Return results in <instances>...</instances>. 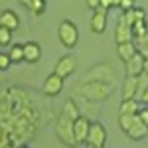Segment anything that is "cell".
I'll use <instances>...</instances> for the list:
<instances>
[{
	"mask_svg": "<svg viewBox=\"0 0 148 148\" xmlns=\"http://www.w3.org/2000/svg\"><path fill=\"white\" fill-rule=\"evenodd\" d=\"M75 93H79L85 101L91 103H101L109 99V95L113 93V83H105V81H83L77 85Z\"/></svg>",
	"mask_w": 148,
	"mask_h": 148,
	"instance_id": "6da1fadb",
	"label": "cell"
},
{
	"mask_svg": "<svg viewBox=\"0 0 148 148\" xmlns=\"http://www.w3.org/2000/svg\"><path fill=\"white\" fill-rule=\"evenodd\" d=\"M56 134L59 138V142L61 144H65V146H71L75 148L77 146V142H75V138H73V119H69L67 114H59L56 121Z\"/></svg>",
	"mask_w": 148,
	"mask_h": 148,
	"instance_id": "7a4b0ae2",
	"label": "cell"
},
{
	"mask_svg": "<svg viewBox=\"0 0 148 148\" xmlns=\"http://www.w3.org/2000/svg\"><path fill=\"white\" fill-rule=\"evenodd\" d=\"M57 38L63 44V47L73 49L79 44V30H77V26L71 20H63V22L59 24V28H57Z\"/></svg>",
	"mask_w": 148,
	"mask_h": 148,
	"instance_id": "3957f363",
	"label": "cell"
},
{
	"mask_svg": "<svg viewBox=\"0 0 148 148\" xmlns=\"http://www.w3.org/2000/svg\"><path fill=\"white\" fill-rule=\"evenodd\" d=\"M83 81H105V83H113V69H111V65L107 61L97 63L95 67H91L85 73Z\"/></svg>",
	"mask_w": 148,
	"mask_h": 148,
	"instance_id": "277c9868",
	"label": "cell"
},
{
	"mask_svg": "<svg viewBox=\"0 0 148 148\" xmlns=\"http://www.w3.org/2000/svg\"><path fill=\"white\" fill-rule=\"evenodd\" d=\"M107 142V128L103 123H91L89 125V132H87V140L85 144H93V146H105Z\"/></svg>",
	"mask_w": 148,
	"mask_h": 148,
	"instance_id": "5b68a950",
	"label": "cell"
},
{
	"mask_svg": "<svg viewBox=\"0 0 148 148\" xmlns=\"http://www.w3.org/2000/svg\"><path fill=\"white\" fill-rule=\"evenodd\" d=\"M63 85H65V79L63 77H59L56 73H49L46 79H44L42 89H44V95H47V97H57L59 93L63 91Z\"/></svg>",
	"mask_w": 148,
	"mask_h": 148,
	"instance_id": "8992f818",
	"label": "cell"
},
{
	"mask_svg": "<svg viewBox=\"0 0 148 148\" xmlns=\"http://www.w3.org/2000/svg\"><path fill=\"white\" fill-rule=\"evenodd\" d=\"M77 69V59L73 56H63L57 59L56 63V75H59V77H63V79H67L69 75H73V71Z\"/></svg>",
	"mask_w": 148,
	"mask_h": 148,
	"instance_id": "52a82bcc",
	"label": "cell"
},
{
	"mask_svg": "<svg viewBox=\"0 0 148 148\" xmlns=\"http://www.w3.org/2000/svg\"><path fill=\"white\" fill-rule=\"evenodd\" d=\"M89 125H91V121H89L87 116H83V114H79V116L73 121V138H75V142H77V146H79V144H85L87 132H89Z\"/></svg>",
	"mask_w": 148,
	"mask_h": 148,
	"instance_id": "ba28073f",
	"label": "cell"
},
{
	"mask_svg": "<svg viewBox=\"0 0 148 148\" xmlns=\"http://www.w3.org/2000/svg\"><path fill=\"white\" fill-rule=\"evenodd\" d=\"M89 26H91L93 34H105V30H107V10H101V8L93 10Z\"/></svg>",
	"mask_w": 148,
	"mask_h": 148,
	"instance_id": "9c48e42d",
	"label": "cell"
},
{
	"mask_svg": "<svg viewBox=\"0 0 148 148\" xmlns=\"http://www.w3.org/2000/svg\"><path fill=\"white\" fill-rule=\"evenodd\" d=\"M42 59V47L38 42H26L24 44V63H38Z\"/></svg>",
	"mask_w": 148,
	"mask_h": 148,
	"instance_id": "30bf717a",
	"label": "cell"
},
{
	"mask_svg": "<svg viewBox=\"0 0 148 148\" xmlns=\"http://www.w3.org/2000/svg\"><path fill=\"white\" fill-rule=\"evenodd\" d=\"M132 40V32H130V26L125 22V18L121 16L116 20V28H114V42L116 44H125Z\"/></svg>",
	"mask_w": 148,
	"mask_h": 148,
	"instance_id": "8fae6325",
	"label": "cell"
},
{
	"mask_svg": "<svg viewBox=\"0 0 148 148\" xmlns=\"http://www.w3.org/2000/svg\"><path fill=\"white\" fill-rule=\"evenodd\" d=\"M0 26H2V28H8L10 32L18 30V26H20L18 14H16L14 10H2L0 12Z\"/></svg>",
	"mask_w": 148,
	"mask_h": 148,
	"instance_id": "7c38bea8",
	"label": "cell"
},
{
	"mask_svg": "<svg viewBox=\"0 0 148 148\" xmlns=\"http://www.w3.org/2000/svg\"><path fill=\"white\" fill-rule=\"evenodd\" d=\"M142 63H144V56L142 53H134V56L130 57L128 61H126V75H132V77H138L144 69H142Z\"/></svg>",
	"mask_w": 148,
	"mask_h": 148,
	"instance_id": "4fadbf2b",
	"label": "cell"
},
{
	"mask_svg": "<svg viewBox=\"0 0 148 148\" xmlns=\"http://www.w3.org/2000/svg\"><path fill=\"white\" fill-rule=\"evenodd\" d=\"M136 85H138V77L126 75L125 83H123V99H136Z\"/></svg>",
	"mask_w": 148,
	"mask_h": 148,
	"instance_id": "5bb4252c",
	"label": "cell"
},
{
	"mask_svg": "<svg viewBox=\"0 0 148 148\" xmlns=\"http://www.w3.org/2000/svg\"><path fill=\"white\" fill-rule=\"evenodd\" d=\"M126 134H128V138H130V140H142V138L148 134V126L142 125V123L138 121V116H136V121H134V123H132V126L126 130Z\"/></svg>",
	"mask_w": 148,
	"mask_h": 148,
	"instance_id": "9a60e30c",
	"label": "cell"
},
{
	"mask_svg": "<svg viewBox=\"0 0 148 148\" xmlns=\"http://www.w3.org/2000/svg\"><path fill=\"white\" fill-rule=\"evenodd\" d=\"M136 53V47H134V44L132 42H125V44H116V56H119V59L123 61V63H126L130 57Z\"/></svg>",
	"mask_w": 148,
	"mask_h": 148,
	"instance_id": "2e32d148",
	"label": "cell"
},
{
	"mask_svg": "<svg viewBox=\"0 0 148 148\" xmlns=\"http://www.w3.org/2000/svg\"><path fill=\"white\" fill-rule=\"evenodd\" d=\"M140 109V101L138 99H123L119 111L121 114H136V111Z\"/></svg>",
	"mask_w": 148,
	"mask_h": 148,
	"instance_id": "e0dca14e",
	"label": "cell"
},
{
	"mask_svg": "<svg viewBox=\"0 0 148 148\" xmlns=\"http://www.w3.org/2000/svg\"><path fill=\"white\" fill-rule=\"evenodd\" d=\"M12 63H24V44H14L8 51Z\"/></svg>",
	"mask_w": 148,
	"mask_h": 148,
	"instance_id": "ac0fdd59",
	"label": "cell"
},
{
	"mask_svg": "<svg viewBox=\"0 0 148 148\" xmlns=\"http://www.w3.org/2000/svg\"><path fill=\"white\" fill-rule=\"evenodd\" d=\"M61 113L67 114L69 119H73V121H75V119L81 114V113H79V107L75 105V101H73V99H67V101L63 103V111H61Z\"/></svg>",
	"mask_w": 148,
	"mask_h": 148,
	"instance_id": "d6986e66",
	"label": "cell"
},
{
	"mask_svg": "<svg viewBox=\"0 0 148 148\" xmlns=\"http://www.w3.org/2000/svg\"><path fill=\"white\" fill-rule=\"evenodd\" d=\"M134 121H136V114H119V126H121L123 132H126Z\"/></svg>",
	"mask_w": 148,
	"mask_h": 148,
	"instance_id": "ffe728a7",
	"label": "cell"
},
{
	"mask_svg": "<svg viewBox=\"0 0 148 148\" xmlns=\"http://www.w3.org/2000/svg\"><path fill=\"white\" fill-rule=\"evenodd\" d=\"M130 32L132 38H140V36H146V20H138L130 26Z\"/></svg>",
	"mask_w": 148,
	"mask_h": 148,
	"instance_id": "44dd1931",
	"label": "cell"
},
{
	"mask_svg": "<svg viewBox=\"0 0 148 148\" xmlns=\"http://www.w3.org/2000/svg\"><path fill=\"white\" fill-rule=\"evenodd\" d=\"M6 46H12V32L8 28L0 26V47H6Z\"/></svg>",
	"mask_w": 148,
	"mask_h": 148,
	"instance_id": "7402d4cb",
	"label": "cell"
},
{
	"mask_svg": "<svg viewBox=\"0 0 148 148\" xmlns=\"http://www.w3.org/2000/svg\"><path fill=\"white\" fill-rule=\"evenodd\" d=\"M28 10H32V14H36V16L44 14V10H46V0H32V4H30Z\"/></svg>",
	"mask_w": 148,
	"mask_h": 148,
	"instance_id": "603a6c76",
	"label": "cell"
},
{
	"mask_svg": "<svg viewBox=\"0 0 148 148\" xmlns=\"http://www.w3.org/2000/svg\"><path fill=\"white\" fill-rule=\"evenodd\" d=\"M146 87H148V73H144V71H142V73L138 75V85H136V99L140 97V95H142V91H144Z\"/></svg>",
	"mask_w": 148,
	"mask_h": 148,
	"instance_id": "cb8c5ba5",
	"label": "cell"
},
{
	"mask_svg": "<svg viewBox=\"0 0 148 148\" xmlns=\"http://www.w3.org/2000/svg\"><path fill=\"white\" fill-rule=\"evenodd\" d=\"M136 116H138V121H140L142 125L148 126V107L146 105H140V109L136 111Z\"/></svg>",
	"mask_w": 148,
	"mask_h": 148,
	"instance_id": "d4e9b609",
	"label": "cell"
},
{
	"mask_svg": "<svg viewBox=\"0 0 148 148\" xmlns=\"http://www.w3.org/2000/svg\"><path fill=\"white\" fill-rule=\"evenodd\" d=\"M10 65H12V61H10V57H8V53L0 51V71H6Z\"/></svg>",
	"mask_w": 148,
	"mask_h": 148,
	"instance_id": "484cf974",
	"label": "cell"
},
{
	"mask_svg": "<svg viewBox=\"0 0 148 148\" xmlns=\"http://www.w3.org/2000/svg\"><path fill=\"white\" fill-rule=\"evenodd\" d=\"M132 18H134V22H138V20H146V10L144 8H132Z\"/></svg>",
	"mask_w": 148,
	"mask_h": 148,
	"instance_id": "4316f807",
	"label": "cell"
},
{
	"mask_svg": "<svg viewBox=\"0 0 148 148\" xmlns=\"http://www.w3.org/2000/svg\"><path fill=\"white\" fill-rule=\"evenodd\" d=\"M119 8L123 12H128L134 8V0H121V4H119Z\"/></svg>",
	"mask_w": 148,
	"mask_h": 148,
	"instance_id": "83f0119b",
	"label": "cell"
},
{
	"mask_svg": "<svg viewBox=\"0 0 148 148\" xmlns=\"http://www.w3.org/2000/svg\"><path fill=\"white\" fill-rule=\"evenodd\" d=\"M138 101H140V105H146V107H148V87L142 91V95L138 97Z\"/></svg>",
	"mask_w": 148,
	"mask_h": 148,
	"instance_id": "f1b7e54d",
	"label": "cell"
},
{
	"mask_svg": "<svg viewBox=\"0 0 148 148\" xmlns=\"http://www.w3.org/2000/svg\"><path fill=\"white\" fill-rule=\"evenodd\" d=\"M99 8H101V10H111V0H101V2H99Z\"/></svg>",
	"mask_w": 148,
	"mask_h": 148,
	"instance_id": "f546056e",
	"label": "cell"
},
{
	"mask_svg": "<svg viewBox=\"0 0 148 148\" xmlns=\"http://www.w3.org/2000/svg\"><path fill=\"white\" fill-rule=\"evenodd\" d=\"M99 2H101V0H87V6H89L91 10H97V8H99Z\"/></svg>",
	"mask_w": 148,
	"mask_h": 148,
	"instance_id": "4dcf8cb0",
	"label": "cell"
},
{
	"mask_svg": "<svg viewBox=\"0 0 148 148\" xmlns=\"http://www.w3.org/2000/svg\"><path fill=\"white\" fill-rule=\"evenodd\" d=\"M142 69H144V73H148V56L144 57V63H142Z\"/></svg>",
	"mask_w": 148,
	"mask_h": 148,
	"instance_id": "1f68e13d",
	"label": "cell"
},
{
	"mask_svg": "<svg viewBox=\"0 0 148 148\" xmlns=\"http://www.w3.org/2000/svg\"><path fill=\"white\" fill-rule=\"evenodd\" d=\"M20 4L26 6V8H30V4H32V0H20Z\"/></svg>",
	"mask_w": 148,
	"mask_h": 148,
	"instance_id": "d6a6232c",
	"label": "cell"
},
{
	"mask_svg": "<svg viewBox=\"0 0 148 148\" xmlns=\"http://www.w3.org/2000/svg\"><path fill=\"white\" fill-rule=\"evenodd\" d=\"M119 4H121V0H111V8H119Z\"/></svg>",
	"mask_w": 148,
	"mask_h": 148,
	"instance_id": "836d02e7",
	"label": "cell"
},
{
	"mask_svg": "<svg viewBox=\"0 0 148 148\" xmlns=\"http://www.w3.org/2000/svg\"><path fill=\"white\" fill-rule=\"evenodd\" d=\"M87 148H103V146H93V144H87Z\"/></svg>",
	"mask_w": 148,
	"mask_h": 148,
	"instance_id": "e575fe53",
	"label": "cell"
},
{
	"mask_svg": "<svg viewBox=\"0 0 148 148\" xmlns=\"http://www.w3.org/2000/svg\"><path fill=\"white\" fill-rule=\"evenodd\" d=\"M146 36H148V22H146Z\"/></svg>",
	"mask_w": 148,
	"mask_h": 148,
	"instance_id": "d590c367",
	"label": "cell"
},
{
	"mask_svg": "<svg viewBox=\"0 0 148 148\" xmlns=\"http://www.w3.org/2000/svg\"><path fill=\"white\" fill-rule=\"evenodd\" d=\"M20 148H28V146H20Z\"/></svg>",
	"mask_w": 148,
	"mask_h": 148,
	"instance_id": "8d00e7d4",
	"label": "cell"
}]
</instances>
